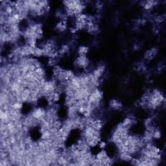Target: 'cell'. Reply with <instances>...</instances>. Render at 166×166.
<instances>
[{
    "label": "cell",
    "mask_w": 166,
    "mask_h": 166,
    "mask_svg": "<svg viewBox=\"0 0 166 166\" xmlns=\"http://www.w3.org/2000/svg\"><path fill=\"white\" fill-rule=\"evenodd\" d=\"M158 53V49L156 47H152L147 50L144 55V59L147 61H150L156 56Z\"/></svg>",
    "instance_id": "obj_1"
},
{
    "label": "cell",
    "mask_w": 166,
    "mask_h": 166,
    "mask_svg": "<svg viewBox=\"0 0 166 166\" xmlns=\"http://www.w3.org/2000/svg\"><path fill=\"white\" fill-rule=\"evenodd\" d=\"M109 106L110 109L113 110H120L122 108L123 105L122 103L119 100L114 99H112L110 101Z\"/></svg>",
    "instance_id": "obj_2"
},
{
    "label": "cell",
    "mask_w": 166,
    "mask_h": 166,
    "mask_svg": "<svg viewBox=\"0 0 166 166\" xmlns=\"http://www.w3.org/2000/svg\"><path fill=\"white\" fill-rule=\"evenodd\" d=\"M89 48L87 46H82L79 47L77 49V53L79 55H86L87 53H88Z\"/></svg>",
    "instance_id": "obj_3"
}]
</instances>
